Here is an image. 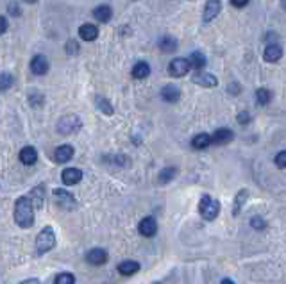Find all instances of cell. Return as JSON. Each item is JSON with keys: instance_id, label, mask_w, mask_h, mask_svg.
<instances>
[{"instance_id": "cell-1", "label": "cell", "mask_w": 286, "mask_h": 284, "mask_svg": "<svg viewBox=\"0 0 286 284\" xmlns=\"http://www.w3.org/2000/svg\"><path fill=\"white\" fill-rule=\"evenodd\" d=\"M15 222L22 229H31L34 225V204L31 197H20L15 202Z\"/></svg>"}, {"instance_id": "cell-2", "label": "cell", "mask_w": 286, "mask_h": 284, "mask_svg": "<svg viewBox=\"0 0 286 284\" xmlns=\"http://www.w3.org/2000/svg\"><path fill=\"white\" fill-rule=\"evenodd\" d=\"M54 247H56V233L50 225H45L36 236V252L42 256V254L50 252Z\"/></svg>"}, {"instance_id": "cell-3", "label": "cell", "mask_w": 286, "mask_h": 284, "mask_svg": "<svg viewBox=\"0 0 286 284\" xmlns=\"http://www.w3.org/2000/svg\"><path fill=\"white\" fill-rule=\"evenodd\" d=\"M198 213H200V217H202L204 220L213 222L215 218L220 215V202L215 200L213 197L202 195V198L198 202Z\"/></svg>"}, {"instance_id": "cell-4", "label": "cell", "mask_w": 286, "mask_h": 284, "mask_svg": "<svg viewBox=\"0 0 286 284\" xmlns=\"http://www.w3.org/2000/svg\"><path fill=\"white\" fill-rule=\"evenodd\" d=\"M83 127V122L79 118L77 114H65L59 122H57V131H59V134L63 136H68V134H75L79 132Z\"/></svg>"}, {"instance_id": "cell-5", "label": "cell", "mask_w": 286, "mask_h": 284, "mask_svg": "<svg viewBox=\"0 0 286 284\" xmlns=\"http://www.w3.org/2000/svg\"><path fill=\"white\" fill-rule=\"evenodd\" d=\"M54 198H56V204L65 211H73L77 207V200L75 197L70 193V191L63 190V188H56L54 190Z\"/></svg>"}, {"instance_id": "cell-6", "label": "cell", "mask_w": 286, "mask_h": 284, "mask_svg": "<svg viewBox=\"0 0 286 284\" xmlns=\"http://www.w3.org/2000/svg\"><path fill=\"white\" fill-rule=\"evenodd\" d=\"M190 70H192V63H190V59H184V57H177L168 65V73L172 77H184Z\"/></svg>"}, {"instance_id": "cell-7", "label": "cell", "mask_w": 286, "mask_h": 284, "mask_svg": "<svg viewBox=\"0 0 286 284\" xmlns=\"http://www.w3.org/2000/svg\"><path fill=\"white\" fill-rule=\"evenodd\" d=\"M61 181L65 186H73L83 181V170L79 168H65L61 174Z\"/></svg>"}, {"instance_id": "cell-8", "label": "cell", "mask_w": 286, "mask_h": 284, "mask_svg": "<svg viewBox=\"0 0 286 284\" xmlns=\"http://www.w3.org/2000/svg\"><path fill=\"white\" fill-rule=\"evenodd\" d=\"M138 231H140L141 236H145V238L156 236V233H157L156 218H154V217H145L140 222V225H138Z\"/></svg>"}, {"instance_id": "cell-9", "label": "cell", "mask_w": 286, "mask_h": 284, "mask_svg": "<svg viewBox=\"0 0 286 284\" xmlns=\"http://www.w3.org/2000/svg\"><path fill=\"white\" fill-rule=\"evenodd\" d=\"M108 252H106L104 248H91L88 254H86V261L89 264H93V266H100V264H106L108 263Z\"/></svg>"}, {"instance_id": "cell-10", "label": "cell", "mask_w": 286, "mask_h": 284, "mask_svg": "<svg viewBox=\"0 0 286 284\" xmlns=\"http://www.w3.org/2000/svg\"><path fill=\"white\" fill-rule=\"evenodd\" d=\"M31 72L34 75H45L48 72V61L47 57L42 56V54H38L31 59Z\"/></svg>"}, {"instance_id": "cell-11", "label": "cell", "mask_w": 286, "mask_h": 284, "mask_svg": "<svg viewBox=\"0 0 286 284\" xmlns=\"http://www.w3.org/2000/svg\"><path fill=\"white\" fill-rule=\"evenodd\" d=\"M73 154H75V150H73L72 145H61V147H57L56 152H54V161L63 165V163H68V161L72 159Z\"/></svg>"}, {"instance_id": "cell-12", "label": "cell", "mask_w": 286, "mask_h": 284, "mask_svg": "<svg viewBox=\"0 0 286 284\" xmlns=\"http://www.w3.org/2000/svg\"><path fill=\"white\" fill-rule=\"evenodd\" d=\"M211 138H213V145H219V147H222V145H227V143H231V141L234 140V132L231 129L220 127V129L215 131Z\"/></svg>"}, {"instance_id": "cell-13", "label": "cell", "mask_w": 286, "mask_h": 284, "mask_svg": "<svg viewBox=\"0 0 286 284\" xmlns=\"http://www.w3.org/2000/svg\"><path fill=\"white\" fill-rule=\"evenodd\" d=\"M222 11V4H220V0H208V4L204 7V22H211L215 20L219 13Z\"/></svg>"}, {"instance_id": "cell-14", "label": "cell", "mask_w": 286, "mask_h": 284, "mask_svg": "<svg viewBox=\"0 0 286 284\" xmlns=\"http://www.w3.org/2000/svg\"><path fill=\"white\" fill-rule=\"evenodd\" d=\"M193 83L202 88H215V86H219V79L213 73H197V75H193Z\"/></svg>"}, {"instance_id": "cell-15", "label": "cell", "mask_w": 286, "mask_h": 284, "mask_svg": "<svg viewBox=\"0 0 286 284\" xmlns=\"http://www.w3.org/2000/svg\"><path fill=\"white\" fill-rule=\"evenodd\" d=\"M18 157H20V161L23 163V165L32 166L38 161V152H36V149H34V147L27 145V147H23V149L20 150Z\"/></svg>"}, {"instance_id": "cell-16", "label": "cell", "mask_w": 286, "mask_h": 284, "mask_svg": "<svg viewBox=\"0 0 286 284\" xmlns=\"http://www.w3.org/2000/svg\"><path fill=\"white\" fill-rule=\"evenodd\" d=\"M79 36L83 38L84 42H93L99 36V27H95L93 23H84L79 27Z\"/></svg>"}, {"instance_id": "cell-17", "label": "cell", "mask_w": 286, "mask_h": 284, "mask_svg": "<svg viewBox=\"0 0 286 284\" xmlns=\"http://www.w3.org/2000/svg\"><path fill=\"white\" fill-rule=\"evenodd\" d=\"M161 98L165 102H170V104L177 102L181 98V89L177 88L176 84H168V86H165L161 89Z\"/></svg>"}, {"instance_id": "cell-18", "label": "cell", "mask_w": 286, "mask_h": 284, "mask_svg": "<svg viewBox=\"0 0 286 284\" xmlns=\"http://www.w3.org/2000/svg\"><path fill=\"white\" fill-rule=\"evenodd\" d=\"M265 61H268V63H277L279 59H281V56H283V48L277 45V43H270V45H266V48H265Z\"/></svg>"}, {"instance_id": "cell-19", "label": "cell", "mask_w": 286, "mask_h": 284, "mask_svg": "<svg viewBox=\"0 0 286 284\" xmlns=\"http://www.w3.org/2000/svg\"><path fill=\"white\" fill-rule=\"evenodd\" d=\"M138 270H140V263L132 261V259H125L118 264V272L122 275H134Z\"/></svg>"}, {"instance_id": "cell-20", "label": "cell", "mask_w": 286, "mask_h": 284, "mask_svg": "<svg viewBox=\"0 0 286 284\" xmlns=\"http://www.w3.org/2000/svg\"><path fill=\"white\" fill-rule=\"evenodd\" d=\"M111 16H113V11H111L110 5H99V7H95L93 9V18L97 22H100V23L110 22Z\"/></svg>"}, {"instance_id": "cell-21", "label": "cell", "mask_w": 286, "mask_h": 284, "mask_svg": "<svg viewBox=\"0 0 286 284\" xmlns=\"http://www.w3.org/2000/svg\"><path fill=\"white\" fill-rule=\"evenodd\" d=\"M213 143V138L209 134H206V132H200V134H197L195 138L192 140V147L195 150H204L208 149L209 145Z\"/></svg>"}, {"instance_id": "cell-22", "label": "cell", "mask_w": 286, "mask_h": 284, "mask_svg": "<svg viewBox=\"0 0 286 284\" xmlns=\"http://www.w3.org/2000/svg\"><path fill=\"white\" fill-rule=\"evenodd\" d=\"M131 73H132V77H134V79H147V77H149V73H151V66H149V63L140 61V63H136L134 66H132Z\"/></svg>"}, {"instance_id": "cell-23", "label": "cell", "mask_w": 286, "mask_h": 284, "mask_svg": "<svg viewBox=\"0 0 286 284\" xmlns=\"http://www.w3.org/2000/svg\"><path fill=\"white\" fill-rule=\"evenodd\" d=\"M247 198H249V191L247 190H242L236 193V197H234V207H233V215L236 217V215H240V211H242V207L245 206V202H247Z\"/></svg>"}, {"instance_id": "cell-24", "label": "cell", "mask_w": 286, "mask_h": 284, "mask_svg": "<svg viewBox=\"0 0 286 284\" xmlns=\"http://www.w3.org/2000/svg\"><path fill=\"white\" fill-rule=\"evenodd\" d=\"M177 175V168L174 166H167V168H163L159 174H157V181L161 182V184H168L170 181H174Z\"/></svg>"}, {"instance_id": "cell-25", "label": "cell", "mask_w": 286, "mask_h": 284, "mask_svg": "<svg viewBox=\"0 0 286 284\" xmlns=\"http://www.w3.org/2000/svg\"><path fill=\"white\" fill-rule=\"evenodd\" d=\"M95 106H97L99 111H102L106 116H111V114L114 113L113 106H111V102L106 97H95Z\"/></svg>"}, {"instance_id": "cell-26", "label": "cell", "mask_w": 286, "mask_h": 284, "mask_svg": "<svg viewBox=\"0 0 286 284\" xmlns=\"http://www.w3.org/2000/svg\"><path fill=\"white\" fill-rule=\"evenodd\" d=\"M29 197H31V200H32V204H34V207L42 209L43 200H45V188H43V186H36L34 190H32V193Z\"/></svg>"}, {"instance_id": "cell-27", "label": "cell", "mask_w": 286, "mask_h": 284, "mask_svg": "<svg viewBox=\"0 0 286 284\" xmlns=\"http://www.w3.org/2000/svg\"><path fill=\"white\" fill-rule=\"evenodd\" d=\"M190 63H192V68H195L198 72V70H202L206 66V57L200 52H193L192 56H190Z\"/></svg>"}, {"instance_id": "cell-28", "label": "cell", "mask_w": 286, "mask_h": 284, "mask_svg": "<svg viewBox=\"0 0 286 284\" xmlns=\"http://www.w3.org/2000/svg\"><path fill=\"white\" fill-rule=\"evenodd\" d=\"M159 48H161L163 52H176L177 50V42L174 40V38H161L159 40Z\"/></svg>"}, {"instance_id": "cell-29", "label": "cell", "mask_w": 286, "mask_h": 284, "mask_svg": "<svg viewBox=\"0 0 286 284\" xmlns=\"http://www.w3.org/2000/svg\"><path fill=\"white\" fill-rule=\"evenodd\" d=\"M256 100H258L260 106H266V104H270L272 93L266 88H260L258 91H256Z\"/></svg>"}, {"instance_id": "cell-30", "label": "cell", "mask_w": 286, "mask_h": 284, "mask_svg": "<svg viewBox=\"0 0 286 284\" xmlns=\"http://www.w3.org/2000/svg\"><path fill=\"white\" fill-rule=\"evenodd\" d=\"M54 284H75V275L72 272H61L59 275H56Z\"/></svg>"}, {"instance_id": "cell-31", "label": "cell", "mask_w": 286, "mask_h": 284, "mask_svg": "<svg viewBox=\"0 0 286 284\" xmlns=\"http://www.w3.org/2000/svg\"><path fill=\"white\" fill-rule=\"evenodd\" d=\"M249 223H250V227L254 229V231H265V229H266V222L261 217H252Z\"/></svg>"}, {"instance_id": "cell-32", "label": "cell", "mask_w": 286, "mask_h": 284, "mask_svg": "<svg viewBox=\"0 0 286 284\" xmlns=\"http://www.w3.org/2000/svg\"><path fill=\"white\" fill-rule=\"evenodd\" d=\"M274 163H276V166L277 168H286V150H281L279 154L274 157Z\"/></svg>"}, {"instance_id": "cell-33", "label": "cell", "mask_w": 286, "mask_h": 284, "mask_svg": "<svg viewBox=\"0 0 286 284\" xmlns=\"http://www.w3.org/2000/svg\"><path fill=\"white\" fill-rule=\"evenodd\" d=\"M13 83H15V79H13V75H9L7 72L2 73V89H9L11 86H13Z\"/></svg>"}, {"instance_id": "cell-34", "label": "cell", "mask_w": 286, "mask_h": 284, "mask_svg": "<svg viewBox=\"0 0 286 284\" xmlns=\"http://www.w3.org/2000/svg\"><path fill=\"white\" fill-rule=\"evenodd\" d=\"M238 124L240 125H249L250 122H252V116H250V113L249 111H242V113L238 114Z\"/></svg>"}, {"instance_id": "cell-35", "label": "cell", "mask_w": 286, "mask_h": 284, "mask_svg": "<svg viewBox=\"0 0 286 284\" xmlns=\"http://www.w3.org/2000/svg\"><path fill=\"white\" fill-rule=\"evenodd\" d=\"M29 100H31V104L32 106H43V95H40V93H29Z\"/></svg>"}, {"instance_id": "cell-36", "label": "cell", "mask_w": 286, "mask_h": 284, "mask_svg": "<svg viewBox=\"0 0 286 284\" xmlns=\"http://www.w3.org/2000/svg\"><path fill=\"white\" fill-rule=\"evenodd\" d=\"M66 52H68V54H70V56H73V54H77V52H79L77 43L73 42V40H70V42H68V45H66Z\"/></svg>"}, {"instance_id": "cell-37", "label": "cell", "mask_w": 286, "mask_h": 284, "mask_svg": "<svg viewBox=\"0 0 286 284\" xmlns=\"http://www.w3.org/2000/svg\"><path fill=\"white\" fill-rule=\"evenodd\" d=\"M9 13L15 16H20V7H18L16 2H9Z\"/></svg>"}, {"instance_id": "cell-38", "label": "cell", "mask_w": 286, "mask_h": 284, "mask_svg": "<svg viewBox=\"0 0 286 284\" xmlns=\"http://www.w3.org/2000/svg\"><path fill=\"white\" fill-rule=\"evenodd\" d=\"M231 4H233L234 7H245V5L249 4V0H231Z\"/></svg>"}, {"instance_id": "cell-39", "label": "cell", "mask_w": 286, "mask_h": 284, "mask_svg": "<svg viewBox=\"0 0 286 284\" xmlns=\"http://www.w3.org/2000/svg\"><path fill=\"white\" fill-rule=\"evenodd\" d=\"M0 25H2V27H0V31H2V32L7 31V20H5V16H2V18H0Z\"/></svg>"}, {"instance_id": "cell-40", "label": "cell", "mask_w": 286, "mask_h": 284, "mask_svg": "<svg viewBox=\"0 0 286 284\" xmlns=\"http://www.w3.org/2000/svg\"><path fill=\"white\" fill-rule=\"evenodd\" d=\"M18 284H40V281L38 279H25V281H22V283Z\"/></svg>"}, {"instance_id": "cell-41", "label": "cell", "mask_w": 286, "mask_h": 284, "mask_svg": "<svg viewBox=\"0 0 286 284\" xmlns=\"http://www.w3.org/2000/svg\"><path fill=\"white\" fill-rule=\"evenodd\" d=\"M220 284H234V281H231V279H224V281H222V283H220Z\"/></svg>"}, {"instance_id": "cell-42", "label": "cell", "mask_w": 286, "mask_h": 284, "mask_svg": "<svg viewBox=\"0 0 286 284\" xmlns=\"http://www.w3.org/2000/svg\"><path fill=\"white\" fill-rule=\"evenodd\" d=\"M25 2H29V4H34V2H36V0H25Z\"/></svg>"}, {"instance_id": "cell-43", "label": "cell", "mask_w": 286, "mask_h": 284, "mask_svg": "<svg viewBox=\"0 0 286 284\" xmlns=\"http://www.w3.org/2000/svg\"><path fill=\"white\" fill-rule=\"evenodd\" d=\"M283 7L286 9V0H283Z\"/></svg>"}, {"instance_id": "cell-44", "label": "cell", "mask_w": 286, "mask_h": 284, "mask_svg": "<svg viewBox=\"0 0 286 284\" xmlns=\"http://www.w3.org/2000/svg\"><path fill=\"white\" fill-rule=\"evenodd\" d=\"M154 284H161V283H154Z\"/></svg>"}]
</instances>
